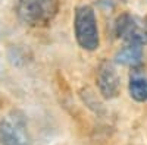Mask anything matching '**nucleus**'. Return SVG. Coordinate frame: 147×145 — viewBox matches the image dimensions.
<instances>
[{
  "label": "nucleus",
  "instance_id": "obj_2",
  "mask_svg": "<svg viewBox=\"0 0 147 145\" xmlns=\"http://www.w3.org/2000/svg\"><path fill=\"white\" fill-rule=\"evenodd\" d=\"M74 29H75V38L80 47L88 51H94L96 48H99V28H97L96 13L91 6L82 5L77 7Z\"/></svg>",
  "mask_w": 147,
  "mask_h": 145
},
{
  "label": "nucleus",
  "instance_id": "obj_5",
  "mask_svg": "<svg viewBox=\"0 0 147 145\" xmlns=\"http://www.w3.org/2000/svg\"><path fill=\"white\" fill-rule=\"evenodd\" d=\"M97 87L105 98H115L121 91V79L115 67L109 62L100 65L97 72Z\"/></svg>",
  "mask_w": 147,
  "mask_h": 145
},
{
  "label": "nucleus",
  "instance_id": "obj_1",
  "mask_svg": "<svg viewBox=\"0 0 147 145\" xmlns=\"http://www.w3.org/2000/svg\"><path fill=\"white\" fill-rule=\"evenodd\" d=\"M59 10V0H18L16 15L28 27L49 25Z\"/></svg>",
  "mask_w": 147,
  "mask_h": 145
},
{
  "label": "nucleus",
  "instance_id": "obj_7",
  "mask_svg": "<svg viewBox=\"0 0 147 145\" xmlns=\"http://www.w3.org/2000/svg\"><path fill=\"white\" fill-rule=\"evenodd\" d=\"M128 90L132 100H136L138 103L147 101V76H144L143 74H138V72H134L129 78Z\"/></svg>",
  "mask_w": 147,
  "mask_h": 145
},
{
  "label": "nucleus",
  "instance_id": "obj_3",
  "mask_svg": "<svg viewBox=\"0 0 147 145\" xmlns=\"http://www.w3.org/2000/svg\"><path fill=\"white\" fill-rule=\"evenodd\" d=\"M0 145H31L27 119L19 110L0 119Z\"/></svg>",
  "mask_w": 147,
  "mask_h": 145
},
{
  "label": "nucleus",
  "instance_id": "obj_8",
  "mask_svg": "<svg viewBox=\"0 0 147 145\" xmlns=\"http://www.w3.org/2000/svg\"><path fill=\"white\" fill-rule=\"evenodd\" d=\"M143 23V35H144V43L147 44V16L144 18V21H141Z\"/></svg>",
  "mask_w": 147,
  "mask_h": 145
},
{
  "label": "nucleus",
  "instance_id": "obj_6",
  "mask_svg": "<svg viewBox=\"0 0 147 145\" xmlns=\"http://www.w3.org/2000/svg\"><path fill=\"white\" fill-rule=\"evenodd\" d=\"M141 43H125V45L116 53L115 60L116 63L129 66V67H138L143 63L144 53H143Z\"/></svg>",
  "mask_w": 147,
  "mask_h": 145
},
{
  "label": "nucleus",
  "instance_id": "obj_4",
  "mask_svg": "<svg viewBox=\"0 0 147 145\" xmlns=\"http://www.w3.org/2000/svg\"><path fill=\"white\" fill-rule=\"evenodd\" d=\"M115 34L116 37L125 43H144L143 23L136 16L129 13H122L115 21Z\"/></svg>",
  "mask_w": 147,
  "mask_h": 145
}]
</instances>
